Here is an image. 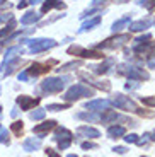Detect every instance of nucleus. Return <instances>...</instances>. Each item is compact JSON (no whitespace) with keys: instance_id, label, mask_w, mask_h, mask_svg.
Returning <instances> with one entry per match:
<instances>
[{"instance_id":"obj_23","label":"nucleus","mask_w":155,"mask_h":157,"mask_svg":"<svg viewBox=\"0 0 155 157\" xmlns=\"http://www.w3.org/2000/svg\"><path fill=\"white\" fill-rule=\"evenodd\" d=\"M126 26H130V16H126V17H123V19L116 21V22L112 24V31H114V33H119L121 29L126 28Z\"/></svg>"},{"instance_id":"obj_32","label":"nucleus","mask_w":155,"mask_h":157,"mask_svg":"<svg viewBox=\"0 0 155 157\" xmlns=\"http://www.w3.org/2000/svg\"><path fill=\"white\" fill-rule=\"evenodd\" d=\"M138 140H140L138 135H135V133H130V135H126V137H124V142H126V144H136Z\"/></svg>"},{"instance_id":"obj_35","label":"nucleus","mask_w":155,"mask_h":157,"mask_svg":"<svg viewBox=\"0 0 155 157\" xmlns=\"http://www.w3.org/2000/svg\"><path fill=\"white\" fill-rule=\"evenodd\" d=\"M147 65H148V68H155V48H153V51H152V55H150V58H148Z\"/></svg>"},{"instance_id":"obj_21","label":"nucleus","mask_w":155,"mask_h":157,"mask_svg":"<svg viewBox=\"0 0 155 157\" xmlns=\"http://www.w3.org/2000/svg\"><path fill=\"white\" fill-rule=\"evenodd\" d=\"M41 16H43V14H39V12H27L26 16L21 19V22L22 24H32V22L41 19Z\"/></svg>"},{"instance_id":"obj_33","label":"nucleus","mask_w":155,"mask_h":157,"mask_svg":"<svg viewBox=\"0 0 155 157\" xmlns=\"http://www.w3.org/2000/svg\"><path fill=\"white\" fill-rule=\"evenodd\" d=\"M142 102H143L145 106H155V96H152V98H142Z\"/></svg>"},{"instance_id":"obj_10","label":"nucleus","mask_w":155,"mask_h":157,"mask_svg":"<svg viewBox=\"0 0 155 157\" xmlns=\"http://www.w3.org/2000/svg\"><path fill=\"white\" fill-rule=\"evenodd\" d=\"M55 63H56V60H50L48 63H32L31 68H27V74H29V77H31V75L38 77V75L48 72V70H50V67H51V65H55Z\"/></svg>"},{"instance_id":"obj_6","label":"nucleus","mask_w":155,"mask_h":157,"mask_svg":"<svg viewBox=\"0 0 155 157\" xmlns=\"http://www.w3.org/2000/svg\"><path fill=\"white\" fill-rule=\"evenodd\" d=\"M119 74L128 75L130 78H133V80H148V78H150L148 72L142 70V68H138V67H121Z\"/></svg>"},{"instance_id":"obj_46","label":"nucleus","mask_w":155,"mask_h":157,"mask_svg":"<svg viewBox=\"0 0 155 157\" xmlns=\"http://www.w3.org/2000/svg\"><path fill=\"white\" fill-rule=\"evenodd\" d=\"M150 140L155 142V132H153V133H150Z\"/></svg>"},{"instance_id":"obj_49","label":"nucleus","mask_w":155,"mask_h":157,"mask_svg":"<svg viewBox=\"0 0 155 157\" xmlns=\"http://www.w3.org/2000/svg\"><path fill=\"white\" fill-rule=\"evenodd\" d=\"M121 2H128V0H121Z\"/></svg>"},{"instance_id":"obj_8","label":"nucleus","mask_w":155,"mask_h":157,"mask_svg":"<svg viewBox=\"0 0 155 157\" xmlns=\"http://www.w3.org/2000/svg\"><path fill=\"white\" fill-rule=\"evenodd\" d=\"M126 41H130V34H119L116 38L106 39L104 43H101L97 48H109V50H114V48H121Z\"/></svg>"},{"instance_id":"obj_1","label":"nucleus","mask_w":155,"mask_h":157,"mask_svg":"<svg viewBox=\"0 0 155 157\" xmlns=\"http://www.w3.org/2000/svg\"><path fill=\"white\" fill-rule=\"evenodd\" d=\"M70 80H72V78H70L68 75H65V77H50V78H46V80L41 82L39 90H43L46 94H56V92H62V90L65 89V86Z\"/></svg>"},{"instance_id":"obj_13","label":"nucleus","mask_w":155,"mask_h":157,"mask_svg":"<svg viewBox=\"0 0 155 157\" xmlns=\"http://www.w3.org/2000/svg\"><path fill=\"white\" fill-rule=\"evenodd\" d=\"M109 104H111V102L106 101V99H97V101L87 102L85 109H89V111H104V109H108V108H109Z\"/></svg>"},{"instance_id":"obj_44","label":"nucleus","mask_w":155,"mask_h":157,"mask_svg":"<svg viewBox=\"0 0 155 157\" xmlns=\"http://www.w3.org/2000/svg\"><path fill=\"white\" fill-rule=\"evenodd\" d=\"M26 5H27V2H19V5H17V7H19V9H24Z\"/></svg>"},{"instance_id":"obj_41","label":"nucleus","mask_w":155,"mask_h":157,"mask_svg":"<svg viewBox=\"0 0 155 157\" xmlns=\"http://www.w3.org/2000/svg\"><path fill=\"white\" fill-rule=\"evenodd\" d=\"M112 150H114L116 154H124V152H126V147H114Z\"/></svg>"},{"instance_id":"obj_11","label":"nucleus","mask_w":155,"mask_h":157,"mask_svg":"<svg viewBox=\"0 0 155 157\" xmlns=\"http://www.w3.org/2000/svg\"><path fill=\"white\" fill-rule=\"evenodd\" d=\"M39 102V99L38 98H29V96H19L17 98V104L21 106V109H24V111H29V109H32V108L36 106Z\"/></svg>"},{"instance_id":"obj_40","label":"nucleus","mask_w":155,"mask_h":157,"mask_svg":"<svg viewBox=\"0 0 155 157\" xmlns=\"http://www.w3.org/2000/svg\"><path fill=\"white\" fill-rule=\"evenodd\" d=\"M138 86H140V82H135V84L128 82V84H126V86H124V87H126V89H128V90H131V89H136V87H138Z\"/></svg>"},{"instance_id":"obj_36","label":"nucleus","mask_w":155,"mask_h":157,"mask_svg":"<svg viewBox=\"0 0 155 157\" xmlns=\"http://www.w3.org/2000/svg\"><path fill=\"white\" fill-rule=\"evenodd\" d=\"M82 149L89 150V149H97V144H92V142H84L82 144Z\"/></svg>"},{"instance_id":"obj_26","label":"nucleus","mask_w":155,"mask_h":157,"mask_svg":"<svg viewBox=\"0 0 155 157\" xmlns=\"http://www.w3.org/2000/svg\"><path fill=\"white\" fill-rule=\"evenodd\" d=\"M99 22H101V17H94L92 21H89V22L84 24V26L80 28V31H78V33H85V31H89V29H94V26H97Z\"/></svg>"},{"instance_id":"obj_14","label":"nucleus","mask_w":155,"mask_h":157,"mask_svg":"<svg viewBox=\"0 0 155 157\" xmlns=\"http://www.w3.org/2000/svg\"><path fill=\"white\" fill-rule=\"evenodd\" d=\"M77 133L80 137H85V138H99L101 137V132L97 128H92V126H80L77 130Z\"/></svg>"},{"instance_id":"obj_42","label":"nucleus","mask_w":155,"mask_h":157,"mask_svg":"<svg viewBox=\"0 0 155 157\" xmlns=\"http://www.w3.org/2000/svg\"><path fill=\"white\" fill-rule=\"evenodd\" d=\"M104 2H108V0H92V5H94V7H97V5L104 4Z\"/></svg>"},{"instance_id":"obj_16","label":"nucleus","mask_w":155,"mask_h":157,"mask_svg":"<svg viewBox=\"0 0 155 157\" xmlns=\"http://www.w3.org/2000/svg\"><path fill=\"white\" fill-rule=\"evenodd\" d=\"M39 147H41V138H26L22 144V149L26 150V152H34V150H38Z\"/></svg>"},{"instance_id":"obj_28","label":"nucleus","mask_w":155,"mask_h":157,"mask_svg":"<svg viewBox=\"0 0 155 157\" xmlns=\"http://www.w3.org/2000/svg\"><path fill=\"white\" fill-rule=\"evenodd\" d=\"M70 104H48L46 109L48 111H62V109H68Z\"/></svg>"},{"instance_id":"obj_18","label":"nucleus","mask_w":155,"mask_h":157,"mask_svg":"<svg viewBox=\"0 0 155 157\" xmlns=\"http://www.w3.org/2000/svg\"><path fill=\"white\" fill-rule=\"evenodd\" d=\"M124 133H126L124 126H119V125H114V126H109V128H108L109 138H121Z\"/></svg>"},{"instance_id":"obj_38","label":"nucleus","mask_w":155,"mask_h":157,"mask_svg":"<svg viewBox=\"0 0 155 157\" xmlns=\"http://www.w3.org/2000/svg\"><path fill=\"white\" fill-rule=\"evenodd\" d=\"M44 152H46V155H48V157H62V155H60V154H58V152H56V150H53V149H50V147H48V149H46V150H44Z\"/></svg>"},{"instance_id":"obj_45","label":"nucleus","mask_w":155,"mask_h":157,"mask_svg":"<svg viewBox=\"0 0 155 157\" xmlns=\"http://www.w3.org/2000/svg\"><path fill=\"white\" fill-rule=\"evenodd\" d=\"M39 2H43V0H29L27 4H32V5H34V4H39Z\"/></svg>"},{"instance_id":"obj_27","label":"nucleus","mask_w":155,"mask_h":157,"mask_svg":"<svg viewBox=\"0 0 155 157\" xmlns=\"http://www.w3.org/2000/svg\"><path fill=\"white\" fill-rule=\"evenodd\" d=\"M10 130H12V132H14L16 135H21V133H22V130H24V123H22V121H16V123H12Z\"/></svg>"},{"instance_id":"obj_19","label":"nucleus","mask_w":155,"mask_h":157,"mask_svg":"<svg viewBox=\"0 0 155 157\" xmlns=\"http://www.w3.org/2000/svg\"><path fill=\"white\" fill-rule=\"evenodd\" d=\"M17 55H22V46H14V48H10V50H7L5 58H4V65L7 62H10V60L17 58ZM4 65H2V67H4Z\"/></svg>"},{"instance_id":"obj_34","label":"nucleus","mask_w":155,"mask_h":157,"mask_svg":"<svg viewBox=\"0 0 155 157\" xmlns=\"http://www.w3.org/2000/svg\"><path fill=\"white\" fill-rule=\"evenodd\" d=\"M136 113L140 114V116H145V118H153L155 113L153 111H145V109H136Z\"/></svg>"},{"instance_id":"obj_12","label":"nucleus","mask_w":155,"mask_h":157,"mask_svg":"<svg viewBox=\"0 0 155 157\" xmlns=\"http://www.w3.org/2000/svg\"><path fill=\"white\" fill-rule=\"evenodd\" d=\"M55 126H56V121H55V120H48V121L41 123V125H36L34 128H32V133L44 135V133H48V132H51Z\"/></svg>"},{"instance_id":"obj_2","label":"nucleus","mask_w":155,"mask_h":157,"mask_svg":"<svg viewBox=\"0 0 155 157\" xmlns=\"http://www.w3.org/2000/svg\"><path fill=\"white\" fill-rule=\"evenodd\" d=\"M90 96H94V89L84 86V84H75L63 94V99L72 102V101H78L80 98H90Z\"/></svg>"},{"instance_id":"obj_51","label":"nucleus","mask_w":155,"mask_h":157,"mask_svg":"<svg viewBox=\"0 0 155 157\" xmlns=\"http://www.w3.org/2000/svg\"><path fill=\"white\" fill-rule=\"evenodd\" d=\"M145 157H147V155H145Z\"/></svg>"},{"instance_id":"obj_30","label":"nucleus","mask_w":155,"mask_h":157,"mask_svg":"<svg viewBox=\"0 0 155 157\" xmlns=\"http://www.w3.org/2000/svg\"><path fill=\"white\" fill-rule=\"evenodd\" d=\"M0 142L5 144V145L10 144V138H9V133H7V130H5V128H2V132H0Z\"/></svg>"},{"instance_id":"obj_22","label":"nucleus","mask_w":155,"mask_h":157,"mask_svg":"<svg viewBox=\"0 0 155 157\" xmlns=\"http://www.w3.org/2000/svg\"><path fill=\"white\" fill-rule=\"evenodd\" d=\"M53 7L65 9V4H63V2H60V0H46V2L43 4V9H41V10H43V12H48V10H51Z\"/></svg>"},{"instance_id":"obj_25","label":"nucleus","mask_w":155,"mask_h":157,"mask_svg":"<svg viewBox=\"0 0 155 157\" xmlns=\"http://www.w3.org/2000/svg\"><path fill=\"white\" fill-rule=\"evenodd\" d=\"M44 116H46V109H43V108H38V109H34V111H31V113H29V118H31L32 121L43 120Z\"/></svg>"},{"instance_id":"obj_24","label":"nucleus","mask_w":155,"mask_h":157,"mask_svg":"<svg viewBox=\"0 0 155 157\" xmlns=\"http://www.w3.org/2000/svg\"><path fill=\"white\" fill-rule=\"evenodd\" d=\"M77 118L87 120V121H101V114L99 113H78Z\"/></svg>"},{"instance_id":"obj_17","label":"nucleus","mask_w":155,"mask_h":157,"mask_svg":"<svg viewBox=\"0 0 155 157\" xmlns=\"http://www.w3.org/2000/svg\"><path fill=\"white\" fill-rule=\"evenodd\" d=\"M112 63H114V60L112 58H108L104 63H101V65H92V70H94V74H97V75H101V74H106V72L109 70V67H112Z\"/></svg>"},{"instance_id":"obj_43","label":"nucleus","mask_w":155,"mask_h":157,"mask_svg":"<svg viewBox=\"0 0 155 157\" xmlns=\"http://www.w3.org/2000/svg\"><path fill=\"white\" fill-rule=\"evenodd\" d=\"M17 114H19V109H17V108H14V109L10 111V116H12V118H16Z\"/></svg>"},{"instance_id":"obj_31","label":"nucleus","mask_w":155,"mask_h":157,"mask_svg":"<svg viewBox=\"0 0 155 157\" xmlns=\"http://www.w3.org/2000/svg\"><path fill=\"white\" fill-rule=\"evenodd\" d=\"M138 5H143V7H147V9H153V5H155V0H138Z\"/></svg>"},{"instance_id":"obj_39","label":"nucleus","mask_w":155,"mask_h":157,"mask_svg":"<svg viewBox=\"0 0 155 157\" xmlns=\"http://www.w3.org/2000/svg\"><path fill=\"white\" fill-rule=\"evenodd\" d=\"M19 80H22V82H27V80H29V74H27V70H24V72L19 74Z\"/></svg>"},{"instance_id":"obj_7","label":"nucleus","mask_w":155,"mask_h":157,"mask_svg":"<svg viewBox=\"0 0 155 157\" xmlns=\"http://www.w3.org/2000/svg\"><path fill=\"white\" fill-rule=\"evenodd\" d=\"M68 53L70 55H78L82 58H102V53L101 51H96V50H85L82 46H70L68 48Z\"/></svg>"},{"instance_id":"obj_29","label":"nucleus","mask_w":155,"mask_h":157,"mask_svg":"<svg viewBox=\"0 0 155 157\" xmlns=\"http://www.w3.org/2000/svg\"><path fill=\"white\" fill-rule=\"evenodd\" d=\"M82 62H70V63H66V65H63V67H60L58 68V72H66V70H72L74 67H78Z\"/></svg>"},{"instance_id":"obj_3","label":"nucleus","mask_w":155,"mask_h":157,"mask_svg":"<svg viewBox=\"0 0 155 157\" xmlns=\"http://www.w3.org/2000/svg\"><path fill=\"white\" fill-rule=\"evenodd\" d=\"M26 43L29 44V51L31 53H41L44 50H50V48L56 46V41H53V39H27Z\"/></svg>"},{"instance_id":"obj_4","label":"nucleus","mask_w":155,"mask_h":157,"mask_svg":"<svg viewBox=\"0 0 155 157\" xmlns=\"http://www.w3.org/2000/svg\"><path fill=\"white\" fill-rule=\"evenodd\" d=\"M74 135H72V132L70 130H66V128H62V126H58V128L55 130V140L58 142V147L62 150H65V149H68L70 147V144H72V140H74Z\"/></svg>"},{"instance_id":"obj_37","label":"nucleus","mask_w":155,"mask_h":157,"mask_svg":"<svg viewBox=\"0 0 155 157\" xmlns=\"http://www.w3.org/2000/svg\"><path fill=\"white\" fill-rule=\"evenodd\" d=\"M12 26H14V22H10L7 26V28H4V29H0V38H2V36H5V34H9V33L12 31Z\"/></svg>"},{"instance_id":"obj_50","label":"nucleus","mask_w":155,"mask_h":157,"mask_svg":"<svg viewBox=\"0 0 155 157\" xmlns=\"http://www.w3.org/2000/svg\"><path fill=\"white\" fill-rule=\"evenodd\" d=\"M0 132H2V125H0Z\"/></svg>"},{"instance_id":"obj_47","label":"nucleus","mask_w":155,"mask_h":157,"mask_svg":"<svg viewBox=\"0 0 155 157\" xmlns=\"http://www.w3.org/2000/svg\"><path fill=\"white\" fill-rule=\"evenodd\" d=\"M4 4H7V0H0V7H2Z\"/></svg>"},{"instance_id":"obj_20","label":"nucleus","mask_w":155,"mask_h":157,"mask_svg":"<svg viewBox=\"0 0 155 157\" xmlns=\"http://www.w3.org/2000/svg\"><path fill=\"white\" fill-rule=\"evenodd\" d=\"M102 123H111V121H119V114L114 113L112 109H104V114H101Z\"/></svg>"},{"instance_id":"obj_48","label":"nucleus","mask_w":155,"mask_h":157,"mask_svg":"<svg viewBox=\"0 0 155 157\" xmlns=\"http://www.w3.org/2000/svg\"><path fill=\"white\" fill-rule=\"evenodd\" d=\"M66 157H77V155H75V154H68Z\"/></svg>"},{"instance_id":"obj_15","label":"nucleus","mask_w":155,"mask_h":157,"mask_svg":"<svg viewBox=\"0 0 155 157\" xmlns=\"http://www.w3.org/2000/svg\"><path fill=\"white\" fill-rule=\"evenodd\" d=\"M152 22H153V19H152V17H147V19H142V21H136V22L130 24V31H133V33L143 31V29L150 28Z\"/></svg>"},{"instance_id":"obj_5","label":"nucleus","mask_w":155,"mask_h":157,"mask_svg":"<svg viewBox=\"0 0 155 157\" xmlns=\"http://www.w3.org/2000/svg\"><path fill=\"white\" fill-rule=\"evenodd\" d=\"M112 104H114L116 108H119V109H124V111H136L138 109L136 104H135V101H131L128 96H123V94L114 96V98H112Z\"/></svg>"},{"instance_id":"obj_9","label":"nucleus","mask_w":155,"mask_h":157,"mask_svg":"<svg viewBox=\"0 0 155 157\" xmlns=\"http://www.w3.org/2000/svg\"><path fill=\"white\" fill-rule=\"evenodd\" d=\"M78 77L82 78V80H85L89 86H94V87H99V89H102V90H111V84L108 82V80H102V82H99V80H96V78L92 77V75H89V74H85V72H80L78 74Z\"/></svg>"}]
</instances>
